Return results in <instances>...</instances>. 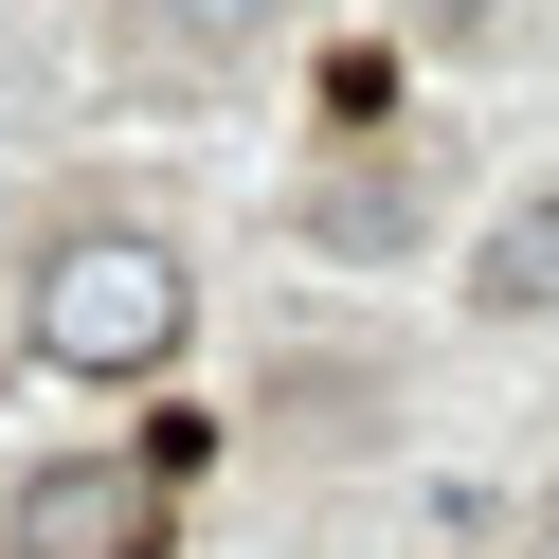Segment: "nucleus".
I'll use <instances>...</instances> for the list:
<instances>
[{"label":"nucleus","mask_w":559,"mask_h":559,"mask_svg":"<svg viewBox=\"0 0 559 559\" xmlns=\"http://www.w3.org/2000/svg\"><path fill=\"white\" fill-rule=\"evenodd\" d=\"M163 343H181V253H163V235H73V253L37 271V361L145 379Z\"/></svg>","instance_id":"obj_1"},{"label":"nucleus","mask_w":559,"mask_h":559,"mask_svg":"<svg viewBox=\"0 0 559 559\" xmlns=\"http://www.w3.org/2000/svg\"><path fill=\"white\" fill-rule=\"evenodd\" d=\"M145 542H163L145 469H37L19 487V559H145Z\"/></svg>","instance_id":"obj_2"},{"label":"nucleus","mask_w":559,"mask_h":559,"mask_svg":"<svg viewBox=\"0 0 559 559\" xmlns=\"http://www.w3.org/2000/svg\"><path fill=\"white\" fill-rule=\"evenodd\" d=\"M487 307H559V199H523V217L487 235Z\"/></svg>","instance_id":"obj_3"},{"label":"nucleus","mask_w":559,"mask_h":559,"mask_svg":"<svg viewBox=\"0 0 559 559\" xmlns=\"http://www.w3.org/2000/svg\"><path fill=\"white\" fill-rule=\"evenodd\" d=\"M163 19H181V37H271L289 0H163Z\"/></svg>","instance_id":"obj_4"},{"label":"nucleus","mask_w":559,"mask_h":559,"mask_svg":"<svg viewBox=\"0 0 559 559\" xmlns=\"http://www.w3.org/2000/svg\"><path fill=\"white\" fill-rule=\"evenodd\" d=\"M397 19H415V37H469V19H487V0H397Z\"/></svg>","instance_id":"obj_5"}]
</instances>
